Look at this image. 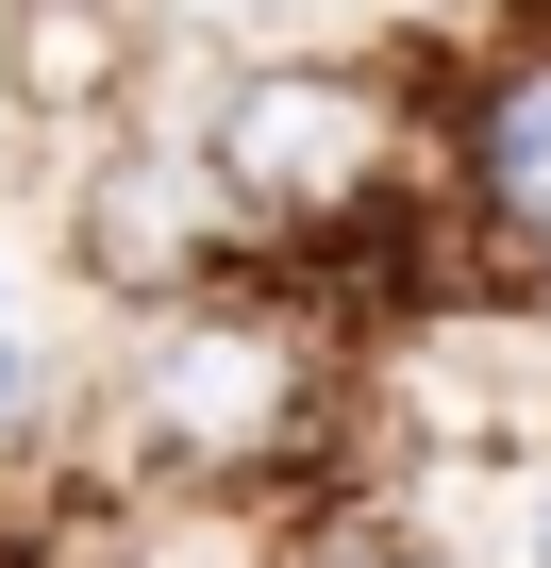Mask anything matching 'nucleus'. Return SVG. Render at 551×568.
I'll return each instance as SVG.
<instances>
[{"instance_id": "nucleus-1", "label": "nucleus", "mask_w": 551, "mask_h": 568, "mask_svg": "<svg viewBox=\"0 0 551 568\" xmlns=\"http://www.w3.org/2000/svg\"><path fill=\"white\" fill-rule=\"evenodd\" d=\"M435 118H451V84L418 101L385 51H251V68L201 101V168L234 184L251 234L318 251V234H368V217L435 168Z\"/></svg>"}, {"instance_id": "nucleus-2", "label": "nucleus", "mask_w": 551, "mask_h": 568, "mask_svg": "<svg viewBox=\"0 0 551 568\" xmlns=\"http://www.w3.org/2000/svg\"><path fill=\"white\" fill-rule=\"evenodd\" d=\"M251 251L234 184L201 168V134H101L84 184H68V267H84V302L118 318H184L217 302V267Z\"/></svg>"}, {"instance_id": "nucleus-3", "label": "nucleus", "mask_w": 551, "mask_h": 568, "mask_svg": "<svg viewBox=\"0 0 551 568\" xmlns=\"http://www.w3.org/2000/svg\"><path fill=\"white\" fill-rule=\"evenodd\" d=\"M435 217L484 234L501 302H551V18H518L451 84V118H435Z\"/></svg>"}, {"instance_id": "nucleus-4", "label": "nucleus", "mask_w": 551, "mask_h": 568, "mask_svg": "<svg viewBox=\"0 0 551 568\" xmlns=\"http://www.w3.org/2000/svg\"><path fill=\"white\" fill-rule=\"evenodd\" d=\"M134 402H151L167 468H302V335H285V318H217V302H184Z\"/></svg>"}, {"instance_id": "nucleus-5", "label": "nucleus", "mask_w": 551, "mask_h": 568, "mask_svg": "<svg viewBox=\"0 0 551 568\" xmlns=\"http://www.w3.org/2000/svg\"><path fill=\"white\" fill-rule=\"evenodd\" d=\"M134 68H151L134 0H0V101H18V134H118Z\"/></svg>"}, {"instance_id": "nucleus-6", "label": "nucleus", "mask_w": 551, "mask_h": 568, "mask_svg": "<svg viewBox=\"0 0 551 568\" xmlns=\"http://www.w3.org/2000/svg\"><path fill=\"white\" fill-rule=\"evenodd\" d=\"M267 568H451V551H435L401 501H318V518H302L285 551H267Z\"/></svg>"}, {"instance_id": "nucleus-7", "label": "nucleus", "mask_w": 551, "mask_h": 568, "mask_svg": "<svg viewBox=\"0 0 551 568\" xmlns=\"http://www.w3.org/2000/svg\"><path fill=\"white\" fill-rule=\"evenodd\" d=\"M18 418H34V352L0 335V435H18Z\"/></svg>"}, {"instance_id": "nucleus-8", "label": "nucleus", "mask_w": 551, "mask_h": 568, "mask_svg": "<svg viewBox=\"0 0 551 568\" xmlns=\"http://www.w3.org/2000/svg\"><path fill=\"white\" fill-rule=\"evenodd\" d=\"M534 568H551V485H534Z\"/></svg>"}]
</instances>
